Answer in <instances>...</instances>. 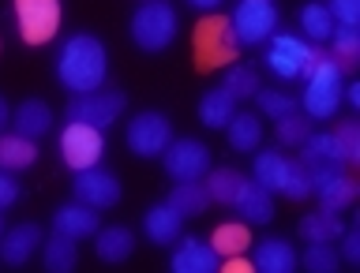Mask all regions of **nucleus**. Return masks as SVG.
<instances>
[{"instance_id": "1", "label": "nucleus", "mask_w": 360, "mask_h": 273, "mask_svg": "<svg viewBox=\"0 0 360 273\" xmlns=\"http://www.w3.org/2000/svg\"><path fill=\"white\" fill-rule=\"evenodd\" d=\"M109 53L94 34H72L56 53V79L68 94H94L105 83Z\"/></svg>"}, {"instance_id": "2", "label": "nucleus", "mask_w": 360, "mask_h": 273, "mask_svg": "<svg viewBox=\"0 0 360 273\" xmlns=\"http://www.w3.org/2000/svg\"><path fill=\"white\" fill-rule=\"evenodd\" d=\"M323 49L308 38H297V34H274L266 45V56L263 64L274 72L281 83H297V79H308L311 67L323 60Z\"/></svg>"}, {"instance_id": "3", "label": "nucleus", "mask_w": 360, "mask_h": 273, "mask_svg": "<svg viewBox=\"0 0 360 273\" xmlns=\"http://www.w3.org/2000/svg\"><path fill=\"white\" fill-rule=\"evenodd\" d=\"M176 27H180V15H176L173 4H165V0H143V4L131 11L128 34L143 53H162L173 45Z\"/></svg>"}, {"instance_id": "4", "label": "nucleus", "mask_w": 360, "mask_h": 273, "mask_svg": "<svg viewBox=\"0 0 360 273\" xmlns=\"http://www.w3.org/2000/svg\"><path fill=\"white\" fill-rule=\"evenodd\" d=\"M342 67H338L330 56H323L319 64L311 67V75L304 79V94L297 105H304V116L308 120H330L338 105H342Z\"/></svg>"}, {"instance_id": "5", "label": "nucleus", "mask_w": 360, "mask_h": 273, "mask_svg": "<svg viewBox=\"0 0 360 273\" xmlns=\"http://www.w3.org/2000/svg\"><path fill=\"white\" fill-rule=\"evenodd\" d=\"M236 38H233V22L225 15H210L195 27V38H191V53H195V67L210 72V67L233 64L236 60Z\"/></svg>"}, {"instance_id": "6", "label": "nucleus", "mask_w": 360, "mask_h": 273, "mask_svg": "<svg viewBox=\"0 0 360 273\" xmlns=\"http://www.w3.org/2000/svg\"><path fill=\"white\" fill-rule=\"evenodd\" d=\"M101 157H105V135L98 128H90V124L68 120L60 131V161L72 173H83V168L101 165Z\"/></svg>"}, {"instance_id": "7", "label": "nucleus", "mask_w": 360, "mask_h": 273, "mask_svg": "<svg viewBox=\"0 0 360 273\" xmlns=\"http://www.w3.org/2000/svg\"><path fill=\"white\" fill-rule=\"evenodd\" d=\"M128 105V98H124V90H94V94H72L68 101L64 116L75 120V124H90V128L105 131L109 124H117V116L124 112Z\"/></svg>"}, {"instance_id": "8", "label": "nucleus", "mask_w": 360, "mask_h": 273, "mask_svg": "<svg viewBox=\"0 0 360 273\" xmlns=\"http://www.w3.org/2000/svg\"><path fill=\"white\" fill-rule=\"evenodd\" d=\"M229 22L236 45H263L278 27V8L274 0H240Z\"/></svg>"}, {"instance_id": "9", "label": "nucleus", "mask_w": 360, "mask_h": 273, "mask_svg": "<svg viewBox=\"0 0 360 273\" xmlns=\"http://www.w3.org/2000/svg\"><path fill=\"white\" fill-rule=\"evenodd\" d=\"M128 150L135 157H143V161H150V157H162L165 146L173 142V124H169L165 112H139L131 124H128Z\"/></svg>"}, {"instance_id": "10", "label": "nucleus", "mask_w": 360, "mask_h": 273, "mask_svg": "<svg viewBox=\"0 0 360 273\" xmlns=\"http://www.w3.org/2000/svg\"><path fill=\"white\" fill-rule=\"evenodd\" d=\"M60 0H15V22L27 45H45L60 30Z\"/></svg>"}, {"instance_id": "11", "label": "nucleus", "mask_w": 360, "mask_h": 273, "mask_svg": "<svg viewBox=\"0 0 360 273\" xmlns=\"http://www.w3.org/2000/svg\"><path fill=\"white\" fill-rule=\"evenodd\" d=\"M162 165L176 184L180 180H202L210 173V150L199 139H173L162 154Z\"/></svg>"}, {"instance_id": "12", "label": "nucleus", "mask_w": 360, "mask_h": 273, "mask_svg": "<svg viewBox=\"0 0 360 273\" xmlns=\"http://www.w3.org/2000/svg\"><path fill=\"white\" fill-rule=\"evenodd\" d=\"M75 202H83V206L90 210H109V206H117L120 202V180L105 173V168H83V173H75Z\"/></svg>"}, {"instance_id": "13", "label": "nucleus", "mask_w": 360, "mask_h": 273, "mask_svg": "<svg viewBox=\"0 0 360 273\" xmlns=\"http://www.w3.org/2000/svg\"><path fill=\"white\" fill-rule=\"evenodd\" d=\"M311 195H319L323 210L342 213L345 206L356 202V184L342 173V168H323V173H311Z\"/></svg>"}, {"instance_id": "14", "label": "nucleus", "mask_w": 360, "mask_h": 273, "mask_svg": "<svg viewBox=\"0 0 360 273\" xmlns=\"http://www.w3.org/2000/svg\"><path fill=\"white\" fill-rule=\"evenodd\" d=\"M41 247V229L34 221L15 225V229L0 232V262L4 266H22L30 262V255Z\"/></svg>"}, {"instance_id": "15", "label": "nucleus", "mask_w": 360, "mask_h": 273, "mask_svg": "<svg viewBox=\"0 0 360 273\" xmlns=\"http://www.w3.org/2000/svg\"><path fill=\"white\" fill-rule=\"evenodd\" d=\"M297 251H292L289 240H281V236H266V240L255 244L252 251V266L259 273H292L297 269Z\"/></svg>"}, {"instance_id": "16", "label": "nucleus", "mask_w": 360, "mask_h": 273, "mask_svg": "<svg viewBox=\"0 0 360 273\" xmlns=\"http://www.w3.org/2000/svg\"><path fill=\"white\" fill-rule=\"evenodd\" d=\"M233 206L240 213V221H248V225H266L274 218V199H270V191L259 187L255 180H244L240 191H236V199H233Z\"/></svg>"}, {"instance_id": "17", "label": "nucleus", "mask_w": 360, "mask_h": 273, "mask_svg": "<svg viewBox=\"0 0 360 273\" xmlns=\"http://www.w3.org/2000/svg\"><path fill=\"white\" fill-rule=\"evenodd\" d=\"M53 229L68 236V240H86V236H94L101 229V221H98V210L83 206V202H72V206H60L53 213Z\"/></svg>"}, {"instance_id": "18", "label": "nucleus", "mask_w": 360, "mask_h": 273, "mask_svg": "<svg viewBox=\"0 0 360 273\" xmlns=\"http://www.w3.org/2000/svg\"><path fill=\"white\" fill-rule=\"evenodd\" d=\"M169 266H173V273H214L218 269V251L210 244L195 240V236H188L173 251V262Z\"/></svg>"}, {"instance_id": "19", "label": "nucleus", "mask_w": 360, "mask_h": 273, "mask_svg": "<svg viewBox=\"0 0 360 273\" xmlns=\"http://www.w3.org/2000/svg\"><path fill=\"white\" fill-rule=\"evenodd\" d=\"M49 128H53V109L38 98H27L15 112H11V131L27 135V139H34V142H38Z\"/></svg>"}, {"instance_id": "20", "label": "nucleus", "mask_w": 360, "mask_h": 273, "mask_svg": "<svg viewBox=\"0 0 360 273\" xmlns=\"http://www.w3.org/2000/svg\"><path fill=\"white\" fill-rule=\"evenodd\" d=\"M180 221H184V218H180L169 202L150 206L143 213V229H146V236H150V244H158V247H173L180 240Z\"/></svg>"}, {"instance_id": "21", "label": "nucleus", "mask_w": 360, "mask_h": 273, "mask_svg": "<svg viewBox=\"0 0 360 273\" xmlns=\"http://www.w3.org/2000/svg\"><path fill=\"white\" fill-rule=\"evenodd\" d=\"M300 165L308 173H323V168H342V154H338L334 135H308L300 142Z\"/></svg>"}, {"instance_id": "22", "label": "nucleus", "mask_w": 360, "mask_h": 273, "mask_svg": "<svg viewBox=\"0 0 360 273\" xmlns=\"http://www.w3.org/2000/svg\"><path fill=\"white\" fill-rule=\"evenodd\" d=\"M38 161V146L27 135H15V131H0V168L4 173H22Z\"/></svg>"}, {"instance_id": "23", "label": "nucleus", "mask_w": 360, "mask_h": 273, "mask_svg": "<svg viewBox=\"0 0 360 273\" xmlns=\"http://www.w3.org/2000/svg\"><path fill=\"white\" fill-rule=\"evenodd\" d=\"M94 251H98L101 262H124V258H131V251H135V236H131V229H124V225L98 229L94 232Z\"/></svg>"}, {"instance_id": "24", "label": "nucleus", "mask_w": 360, "mask_h": 273, "mask_svg": "<svg viewBox=\"0 0 360 273\" xmlns=\"http://www.w3.org/2000/svg\"><path fill=\"white\" fill-rule=\"evenodd\" d=\"M285 173H289V157H281L278 150H259L255 161H252V180L259 187H266L270 195L281 191L285 184Z\"/></svg>"}, {"instance_id": "25", "label": "nucleus", "mask_w": 360, "mask_h": 273, "mask_svg": "<svg viewBox=\"0 0 360 273\" xmlns=\"http://www.w3.org/2000/svg\"><path fill=\"white\" fill-rule=\"evenodd\" d=\"M225 135H229V146L236 154H252L259 150V139H263V124H259L255 112H233V120L225 124Z\"/></svg>"}, {"instance_id": "26", "label": "nucleus", "mask_w": 360, "mask_h": 273, "mask_svg": "<svg viewBox=\"0 0 360 273\" xmlns=\"http://www.w3.org/2000/svg\"><path fill=\"white\" fill-rule=\"evenodd\" d=\"M233 112H236V98L225 86L207 90V94L199 98V120H202V128H225V124L233 120Z\"/></svg>"}, {"instance_id": "27", "label": "nucleus", "mask_w": 360, "mask_h": 273, "mask_svg": "<svg viewBox=\"0 0 360 273\" xmlns=\"http://www.w3.org/2000/svg\"><path fill=\"white\" fill-rule=\"evenodd\" d=\"M165 202L180 213V218H195V213H202L210 206V195H207V187H202V180H180V184L169 191Z\"/></svg>"}, {"instance_id": "28", "label": "nucleus", "mask_w": 360, "mask_h": 273, "mask_svg": "<svg viewBox=\"0 0 360 273\" xmlns=\"http://www.w3.org/2000/svg\"><path fill=\"white\" fill-rule=\"evenodd\" d=\"M342 232H345V225H342V218H338V213H330V210L308 213V218L300 221V236H304L308 244H334Z\"/></svg>"}, {"instance_id": "29", "label": "nucleus", "mask_w": 360, "mask_h": 273, "mask_svg": "<svg viewBox=\"0 0 360 273\" xmlns=\"http://www.w3.org/2000/svg\"><path fill=\"white\" fill-rule=\"evenodd\" d=\"M330 60L342 67V75L345 72H353L356 67V60H360V34H356V27H334V34H330Z\"/></svg>"}, {"instance_id": "30", "label": "nucleus", "mask_w": 360, "mask_h": 273, "mask_svg": "<svg viewBox=\"0 0 360 273\" xmlns=\"http://www.w3.org/2000/svg\"><path fill=\"white\" fill-rule=\"evenodd\" d=\"M248 244H252V236H248V221H225L214 229L210 236V247L218 251V258H233V255H244Z\"/></svg>"}, {"instance_id": "31", "label": "nucleus", "mask_w": 360, "mask_h": 273, "mask_svg": "<svg viewBox=\"0 0 360 273\" xmlns=\"http://www.w3.org/2000/svg\"><path fill=\"white\" fill-rule=\"evenodd\" d=\"M240 184H244V176L236 173V168H210V173L202 176V187H207L210 202H221V206H233Z\"/></svg>"}, {"instance_id": "32", "label": "nucleus", "mask_w": 360, "mask_h": 273, "mask_svg": "<svg viewBox=\"0 0 360 273\" xmlns=\"http://www.w3.org/2000/svg\"><path fill=\"white\" fill-rule=\"evenodd\" d=\"M41 262L49 273H72L75 262H79V251H75V240L56 232L49 244H41Z\"/></svg>"}, {"instance_id": "33", "label": "nucleus", "mask_w": 360, "mask_h": 273, "mask_svg": "<svg viewBox=\"0 0 360 273\" xmlns=\"http://www.w3.org/2000/svg\"><path fill=\"white\" fill-rule=\"evenodd\" d=\"M300 27H304V34H308V41L323 45V41H330V34H334L338 22L330 19L326 4H308V8L300 11Z\"/></svg>"}, {"instance_id": "34", "label": "nucleus", "mask_w": 360, "mask_h": 273, "mask_svg": "<svg viewBox=\"0 0 360 273\" xmlns=\"http://www.w3.org/2000/svg\"><path fill=\"white\" fill-rule=\"evenodd\" d=\"M225 90H229L233 98H255V90H259V72L252 64H233L229 72H225Z\"/></svg>"}, {"instance_id": "35", "label": "nucleus", "mask_w": 360, "mask_h": 273, "mask_svg": "<svg viewBox=\"0 0 360 273\" xmlns=\"http://www.w3.org/2000/svg\"><path fill=\"white\" fill-rule=\"evenodd\" d=\"M255 101H259V112H266V116H274V120H281V116H289V112L300 109L292 94H281V90H263V86L255 90Z\"/></svg>"}, {"instance_id": "36", "label": "nucleus", "mask_w": 360, "mask_h": 273, "mask_svg": "<svg viewBox=\"0 0 360 273\" xmlns=\"http://www.w3.org/2000/svg\"><path fill=\"white\" fill-rule=\"evenodd\" d=\"M300 262L311 273H334L338 262H342V255L334 251V244H308V251H304Z\"/></svg>"}, {"instance_id": "37", "label": "nucleus", "mask_w": 360, "mask_h": 273, "mask_svg": "<svg viewBox=\"0 0 360 273\" xmlns=\"http://www.w3.org/2000/svg\"><path fill=\"white\" fill-rule=\"evenodd\" d=\"M308 135H311V124H308V116H300V109L278 120V142L281 146H300Z\"/></svg>"}, {"instance_id": "38", "label": "nucleus", "mask_w": 360, "mask_h": 273, "mask_svg": "<svg viewBox=\"0 0 360 273\" xmlns=\"http://www.w3.org/2000/svg\"><path fill=\"white\" fill-rule=\"evenodd\" d=\"M281 195L292 199V202H300V199L311 195V173H308V168H304L300 161H289L285 184H281Z\"/></svg>"}, {"instance_id": "39", "label": "nucleus", "mask_w": 360, "mask_h": 273, "mask_svg": "<svg viewBox=\"0 0 360 273\" xmlns=\"http://www.w3.org/2000/svg\"><path fill=\"white\" fill-rule=\"evenodd\" d=\"M334 142H338V154H342L345 165H356L360 161V124H342V128L334 131Z\"/></svg>"}, {"instance_id": "40", "label": "nucleus", "mask_w": 360, "mask_h": 273, "mask_svg": "<svg viewBox=\"0 0 360 273\" xmlns=\"http://www.w3.org/2000/svg\"><path fill=\"white\" fill-rule=\"evenodd\" d=\"M326 11H330V19L338 27H356L360 22V0H330Z\"/></svg>"}, {"instance_id": "41", "label": "nucleus", "mask_w": 360, "mask_h": 273, "mask_svg": "<svg viewBox=\"0 0 360 273\" xmlns=\"http://www.w3.org/2000/svg\"><path fill=\"white\" fill-rule=\"evenodd\" d=\"M15 199H19V184H15V176L0 168V210H8Z\"/></svg>"}, {"instance_id": "42", "label": "nucleus", "mask_w": 360, "mask_h": 273, "mask_svg": "<svg viewBox=\"0 0 360 273\" xmlns=\"http://www.w3.org/2000/svg\"><path fill=\"white\" fill-rule=\"evenodd\" d=\"M338 240H342V258H345V262H360V229L342 232Z\"/></svg>"}, {"instance_id": "43", "label": "nucleus", "mask_w": 360, "mask_h": 273, "mask_svg": "<svg viewBox=\"0 0 360 273\" xmlns=\"http://www.w3.org/2000/svg\"><path fill=\"white\" fill-rule=\"evenodd\" d=\"M8 128H11V109H8L4 94H0V131H8Z\"/></svg>"}, {"instance_id": "44", "label": "nucleus", "mask_w": 360, "mask_h": 273, "mask_svg": "<svg viewBox=\"0 0 360 273\" xmlns=\"http://www.w3.org/2000/svg\"><path fill=\"white\" fill-rule=\"evenodd\" d=\"M188 4H191V8H199V11H214V8L221 4V0H188Z\"/></svg>"}, {"instance_id": "45", "label": "nucleus", "mask_w": 360, "mask_h": 273, "mask_svg": "<svg viewBox=\"0 0 360 273\" xmlns=\"http://www.w3.org/2000/svg\"><path fill=\"white\" fill-rule=\"evenodd\" d=\"M345 94H349V101H353V105H360V83H353V86L345 90Z\"/></svg>"}, {"instance_id": "46", "label": "nucleus", "mask_w": 360, "mask_h": 273, "mask_svg": "<svg viewBox=\"0 0 360 273\" xmlns=\"http://www.w3.org/2000/svg\"><path fill=\"white\" fill-rule=\"evenodd\" d=\"M0 232H4V210H0Z\"/></svg>"}, {"instance_id": "47", "label": "nucleus", "mask_w": 360, "mask_h": 273, "mask_svg": "<svg viewBox=\"0 0 360 273\" xmlns=\"http://www.w3.org/2000/svg\"><path fill=\"white\" fill-rule=\"evenodd\" d=\"M0 49H4V45H0Z\"/></svg>"}]
</instances>
